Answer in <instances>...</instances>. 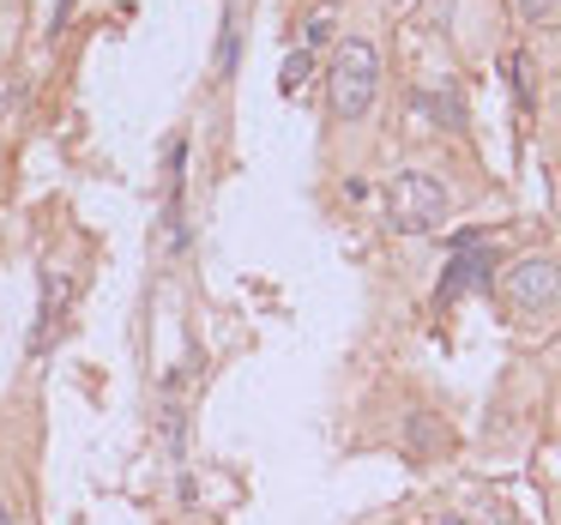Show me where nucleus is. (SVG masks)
<instances>
[{"label": "nucleus", "instance_id": "obj_1", "mask_svg": "<svg viewBox=\"0 0 561 525\" xmlns=\"http://www.w3.org/2000/svg\"><path fill=\"white\" fill-rule=\"evenodd\" d=\"M327 91H332V115H339V122H363V115L375 110V91H380V49L375 43H363V37L339 43Z\"/></svg>", "mask_w": 561, "mask_h": 525}, {"label": "nucleus", "instance_id": "obj_2", "mask_svg": "<svg viewBox=\"0 0 561 525\" xmlns=\"http://www.w3.org/2000/svg\"><path fill=\"white\" fill-rule=\"evenodd\" d=\"M447 212H453V199H447V187H440L428 170H399V175H392V187H387V224L399 236L440 230V224H447Z\"/></svg>", "mask_w": 561, "mask_h": 525}, {"label": "nucleus", "instance_id": "obj_3", "mask_svg": "<svg viewBox=\"0 0 561 525\" xmlns=\"http://www.w3.org/2000/svg\"><path fill=\"white\" fill-rule=\"evenodd\" d=\"M501 296H507L513 315H549V308L561 303V266L543 254L513 260V266L501 272Z\"/></svg>", "mask_w": 561, "mask_h": 525}, {"label": "nucleus", "instance_id": "obj_4", "mask_svg": "<svg viewBox=\"0 0 561 525\" xmlns=\"http://www.w3.org/2000/svg\"><path fill=\"white\" fill-rule=\"evenodd\" d=\"M67 303H73V272L55 266L49 284H43V315H37V332H31V351H49L55 332L67 327Z\"/></svg>", "mask_w": 561, "mask_h": 525}, {"label": "nucleus", "instance_id": "obj_5", "mask_svg": "<svg viewBox=\"0 0 561 525\" xmlns=\"http://www.w3.org/2000/svg\"><path fill=\"white\" fill-rule=\"evenodd\" d=\"M489 266H495V254L477 242H465L459 254L447 260V278H440V303H453L459 290H471V284H489Z\"/></svg>", "mask_w": 561, "mask_h": 525}, {"label": "nucleus", "instance_id": "obj_6", "mask_svg": "<svg viewBox=\"0 0 561 525\" xmlns=\"http://www.w3.org/2000/svg\"><path fill=\"white\" fill-rule=\"evenodd\" d=\"M314 73V55L308 49H296L290 61H284V73H278V91H302V79Z\"/></svg>", "mask_w": 561, "mask_h": 525}, {"label": "nucleus", "instance_id": "obj_7", "mask_svg": "<svg viewBox=\"0 0 561 525\" xmlns=\"http://www.w3.org/2000/svg\"><path fill=\"white\" fill-rule=\"evenodd\" d=\"M327 37H332V13H314V19L302 25V49H320Z\"/></svg>", "mask_w": 561, "mask_h": 525}, {"label": "nucleus", "instance_id": "obj_8", "mask_svg": "<svg viewBox=\"0 0 561 525\" xmlns=\"http://www.w3.org/2000/svg\"><path fill=\"white\" fill-rule=\"evenodd\" d=\"M513 7H519V13H525V19H531V25H537V19H549V13H556L561 0H513Z\"/></svg>", "mask_w": 561, "mask_h": 525}, {"label": "nucleus", "instance_id": "obj_9", "mask_svg": "<svg viewBox=\"0 0 561 525\" xmlns=\"http://www.w3.org/2000/svg\"><path fill=\"white\" fill-rule=\"evenodd\" d=\"M13 98H19V79H13V73H0V115L13 110Z\"/></svg>", "mask_w": 561, "mask_h": 525}, {"label": "nucleus", "instance_id": "obj_10", "mask_svg": "<svg viewBox=\"0 0 561 525\" xmlns=\"http://www.w3.org/2000/svg\"><path fill=\"white\" fill-rule=\"evenodd\" d=\"M447 525H459V520H447Z\"/></svg>", "mask_w": 561, "mask_h": 525}]
</instances>
